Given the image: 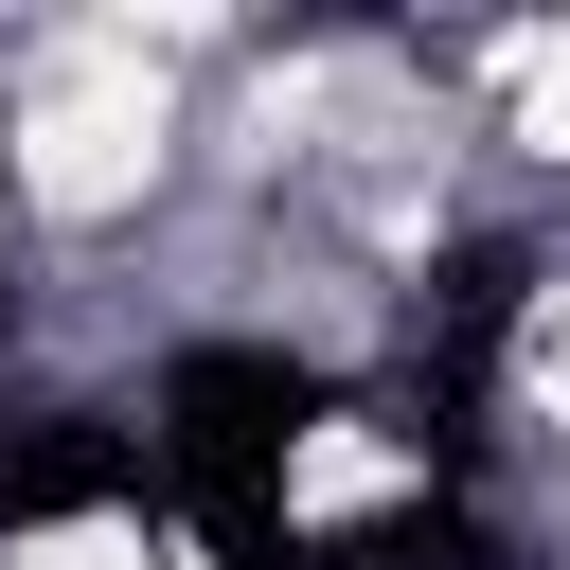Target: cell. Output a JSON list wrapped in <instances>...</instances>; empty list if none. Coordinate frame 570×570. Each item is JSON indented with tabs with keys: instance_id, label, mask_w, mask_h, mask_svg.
<instances>
[{
	"instance_id": "6da1fadb",
	"label": "cell",
	"mask_w": 570,
	"mask_h": 570,
	"mask_svg": "<svg viewBox=\"0 0 570 570\" xmlns=\"http://www.w3.org/2000/svg\"><path fill=\"white\" fill-rule=\"evenodd\" d=\"M160 142H178V107H160V71L107 36V53H36V89H18V125H0V178H18L36 214H125V196L160 178Z\"/></svg>"
},
{
	"instance_id": "7a4b0ae2",
	"label": "cell",
	"mask_w": 570,
	"mask_h": 570,
	"mask_svg": "<svg viewBox=\"0 0 570 570\" xmlns=\"http://www.w3.org/2000/svg\"><path fill=\"white\" fill-rule=\"evenodd\" d=\"M517 142L570 160V36H517Z\"/></svg>"
},
{
	"instance_id": "3957f363",
	"label": "cell",
	"mask_w": 570,
	"mask_h": 570,
	"mask_svg": "<svg viewBox=\"0 0 570 570\" xmlns=\"http://www.w3.org/2000/svg\"><path fill=\"white\" fill-rule=\"evenodd\" d=\"M534 410H552V428H570V285H552V303H534Z\"/></svg>"
}]
</instances>
